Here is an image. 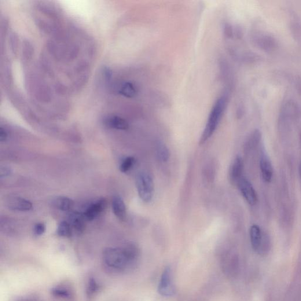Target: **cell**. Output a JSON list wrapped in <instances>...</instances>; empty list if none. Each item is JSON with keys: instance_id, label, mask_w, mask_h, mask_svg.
Returning a JSON list of instances; mask_svg holds the SVG:
<instances>
[{"instance_id": "d4e9b609", "label": "cell", "mask_w": 301, "mask_h": 301, "mask_svg": "<svg viewBox=\"0 0 301 301\" xmlns=\"http://www.w3.org/2000/svg\"><path fill=\"white\" fill-rule=\"evenodd\" d=\"M224 32L225 34L228 36H232L233 34V28L229 24H225L224 26Z\"/></svg>"}, {"instance_id": "2e32d148", "label": "cell", "mask_w": 301, "mask_h": 301, "mask_svg": "<svg viewBox=\"0 0 301 301\" xmlns=\"http://www.w3.org/2000/svg\"><path fill=\"white\" fill-rule=\"evenodd\" d=\"M256 42L258 46L262 49L270 51L274 49L275 46L274 39L271 36L267 35H261L256 36Z\"/></svg>"}, {"instance_id": "9c48e42d", "label": "cell", "mask_w": 301, "mask_h": 301, "mask_svg": "<svg viewBox=\"0 0 301 301\" xmlns=\"http://www.w3.org/2000/svg\"><path fill=\"white\" fill-rule=\"evenodd\" d=\"M244 163L240 156H237L231 165L229 171L230 181L233 185H238L242 178Z\"/></svg>"}, {"instance_id": "d6986e66", "label": "cell", "mask_w": 301, "mask_h": 301, "mask_svg": "<svg viewBox=\"0 0 301 301\" xmlns=\"http://www.w3.org/2000/svg\"><path fill=\"white\" fill-rule=\"evenodd\" d=\"M260 139H261L260 132L258 130L253 131L245 143V149L249 150L255 148L259 144Z\"/></svg>"}, {"instance_id": "6da1fadb", "label": "cell", "mask_w": 301, "mask_h": 301, "mask_svg": "<svg viewBox=\"0 0 301 301\" xmlns=\"http://www.w3.org/2000/svg\"><path fill=\"white\" fill-rule=\"evenodd\" d=\"M139 255L137 246L133 243L121 248H107L102 253V263L110 272L122 273L135 265Z\"/></svg>"}, {"instance_id": "4316f807", "label": "cell", "mask_w": 301, "mask_h": 301, "mask_svg": "<svg viewBox=\"0 0 301 301\" xmlns=\"http://www.w3.org/2000/svg\"><path fill=\"white\" fill-rule=\"evenodd\" d=\"M21 301H37V300H36L35 299H25L22 300Z\"/></svg>"}, {"instance_id": "5b68a950", "label": "cell", "mask_w": 301, "mask_h": 301, "mask_svg": "<svg viewBox=\"0 0 301 301\" xmlns=\"http://www.w3.org/2000/svg\"><path fill=\"white\" fill-rule=\"evenodd\" d=\"M158 291L164 296H170L174 294L175 289L172 281L171 270L167 267L161 275Z\"/></svg>"}, {"instance_id": "e0dca14e", "label": "cell", "mask_w": 301, "mask_h": 301, "mask_svg": "<svg viewBox=\"0 0 301 301\" xmlns=\"http://www.w3.org/2000/svg\"><path fill=\"white\" fill-rule=\"evenodd\" d=\"M54 204L58 209L62 211H70L73 207V201L70 198L66 197H59L54 200Z\"/></svg>"}, {"instance_id": "7a4b0ae2", "label": "cell", "mask_w": 301, "mask_h": 301, "mask_svg": "<svg viewBox=\"0 0 301 301\" xmlns=\"http://www.w3.org/2000/svg\"><path fill=\"white\" fill-rule=\"evenodd\" d=\"M228 97L222 95L216 101L209 115L206 126L201 136L199 144L203 145L210 139L215 133L227 108Z\"/></svg>"}, {"instance_id": "5bb4252c", "label": "cell", "mask_w": 301, "mask_h": 301, "mask_svg": "<svg viewBox=\"0 0 301 301\" xmlns=\"http://www.w3.org/2000/svg\"><path fill=\"white\" fill-rule=\"evenodd\" d=\"M105 123L106 126L116 130H126L129 128L127 121L118 116L108 117L105 120Z\"/></svg>"}, {"instance_id": "ba28073f", "label": "cell", "mask_w": 301, "mask_h": 301, "mask_svg": "<svg viewBox=\"0 0 301 301\" xmlns=\"http://www.w3.org/2000/svg\"><path fill=\"white\" fill-rule=\"evenodd\" d=\"M6 204L11 210L16 211L27 212L32 208L30 201L20 197H10L7 198Z\"/></svg>"}, {"instance_id": "4fadbf2b", "label": "cell", "mask_w": 301, "mask_h": 301, "mask_svg": "<svg viewBox=\"0 0 301 301\" xmlns=\"http://www.w3.org/2000/svg\"><path fill=\"white\" fill-rule=\"evenodd\" d=\"M112 208L114 214L121 220H124L127 216V208L123 198L115 196L112 198Z\"/></svg>"}, {"instance_id": "cb8c5ba5", "label": "cell", "mask_w": 301, "mask_h": 301, "mask_svg": "<svg viewBox=\"0 0 301 301\" xmlns=\"http://www.w3.org/2000/svg\"><path fill=\"white\" fill-rule=\"evenodd\" d=\"M7 137H8V134H7V131L2 127L0 128V141H6Z\"/></svg>"}, {"instance_id": "8992f818", "label": "cell", "mask_w": 301, "mask_h": 301, "mask_svg": "<svg viewBox=\"0 0 301 301\" xmlns=\"http://www.w3.org/2000/svg\"><path fill=\"white\" fill-rule=\"evenodd\" d=\"M237 185L246 201L249 205H255L258 201V198L254 187L248 179L242 177Z\"/></svg>"}, {"instance_id": "484cf974", "label": "cell", "mask_w": 301, "mask_h": 301, "mask_svg": "<svg viewBox=\"0 0 301 301\" xmlns=\"http://www.w3.org/2000/svg\"><path fill=\"white\" fill-rule=\"evenodd\" d=\"M10 169L7 167H2L1 169V177H6L9 176L11 174Z\"/></svg>"}, {"instance_id": "44dd1931", "label": "cell", "mask_w": 301, "mask_h": 301, "mask_svg": "<svg viewBox=\"0 0 301 301\" xmlns=\"http://www.w3.org/2000/svg\"><path fill=\"white\" fill-rule=\"evenodd\" d=\"M57 233L62 237H70L72 233V227L68 221H62L58 226Z\"/></svg>"}, {"instance_id": "7402d4cb", "label": "cell", "mask_w": 301, "mask_h": 301, "mask_svg": "<svg viewBox=\"0 0 301 301\" xmlns=\"http://www.w3.org/2000/svg\"><path fill=\"white\" fill-rule=\"evenodd\" d=\"M135 163V159L134 157L131 156L127 157L121 163L120 170L121 172H124V173H126V172L130 171L133 168Z\"/></svg>"}, {"instance_id": "52a82bcc", "label": "cell", "mask_w": 301, "mask_h": 301, "mask_svg": "<svg viewBox=\"0 0 301 301\" xmlns=\"http://www.w3.org/2000/svg\"><path fill=\"white\" fill-rule=\"evenodd\" d=\"M51 294L55 300L72 301L74 299V292L67 284L58 285L51 289Z\"/></svg>"}, {"instance_id": "ffe728a7", "label": "cell", "mask_w": 301, "mask_h": 301, "mask_svg": "<svg viewBox=\"0 0 301 301\" xmlns=\"http://www.w3.org/2000/svg\"><path fill=\"white\" fill-rule=\"evenodd\" d=\"M157 157L163 163H166L170 159V152L167 146L163 144H159L157 148Z\"/></svg>"}, {"instance_id": "277c9868", "label": "cell", "mask_w": 301, "mask_h": 301, "mask_svg": "<svg viewBox=\"0 0 301 301\" xmlns=\"http://www.w3.org/2000/svg\"><path fill=\"white\" fill-rule=\"evenodd\" d=\"M135 185L139 198L144 203L152 201L154 193L153 178L145 172H140L136 175Z\"/></svg>"}, {"instance_id": "83f0119b", "label": "cell", "mask_w": 301, "mask_h": 301, "mask_svg": "<svg viewBox=\"0 0 301 301\" xmlns=\"http://www.w3.org/2000/svg\"><path fill=\"white\" fill-rule=\"evenodd\" d=\"M300 177H301V163H300Z\"/></svg>"}, {"instance_id": "8fae6325", "label": "cell", "mask_w": 301, "mask_h": 301, "mask_svg": "<svg viewBox=\"0 0 301 301\" xmlns=\"http://www.w3.org/2000/svg\"><path fill=\"white\" fill-rule=\"evenodd\" d=\"M260 169L264 181L270 182L273 176V168L271 161L266 154H262L260 159Z\"/></svg>"}, {"instance_id": "3957f363", "label": "cell", "mask_w": 301, "mask_h": 301, "mask_svg": "<svg viewBox=\"0 0 301 301\" xmlns=\"http://www.w3.org/2000/svg\"><path fill=\"white\" fill-rule=\"evenodd\" d=\"M252 248L260 255H265L271 249V241L267 234H263L258 225H252L249 230Z\"/></svg>"}, {"instance_id": "9a60e30c", "label": "cell", "mask_w": 301, "mask_h": 301, "mask_svg": "<svg viewBox=\"0 0 301 301\" xmlns=\"http://www.w3.org/2000/svg\"><path fill=\"white\" fill-rule=\"evenodd\" d=\"M101 286L96 279L94 277H90L88 280L86 288V297L88 301L93 300L98 292L100 291Z\"/></svg>"}, {"instance_id": "603a6c76", "label": "cell", "mask_w": 301, "mask_h": 301, "mask_svg": "<svg viewBox=\"0 0 301 301\" xmlns=\"http://www.w3.org/2000/svg\"><path fill=\"white\" fill-rule=\"evenodd\" d=\"M46 225L43 223H38L34 226V232L36 236H42L46 231Z\"/></svg>"}, {"instance_id": "ac0fdd59", "label": "cell", "mask_w": 301, "mask_h": 301, "mask_svg": "<svg viewBox=\"0 0 301 301\" xmlns=\"http://www.w3.org/2000/svg\"><path fill=\"white\" fill-rule=\"evenodd\" d=\"M119 93L127 98H134L137 94V90L133 84L125 83L121 86Z\"/></svg>"}, {"instance_id": "7c38bea8", "label": "cell", "mask_w": 301, "mask_h": 301, "mask_svg": "<svg viewBox=\"0 0 301 301\" xmlns=\"http://www.w3.org/2000/svg\"><path fill=\"white\" fill-rule=\"evenodd\" d=\"M86 221L83 213L74 212L69 215L68 222L71 225L72 230H74L77 233H80L85 229Z\"/></svg>"}, {"instance_id": "30bf717a", "label": "cell", "mask_w": 301, "mask_h": 301, "mask_svg": "<svg viewBox=\"0 0 301 301\" xmlns=\"http://www.w3.org/2000/svg\"><path fill=\"white\" fill-rule=\"evenodd\" d=\"M106 205V201L104 199L98 200L91 204L86 210L83 212L86 221H92L98 217V215L104 211Z\"/></svg>"}]
</instances>
